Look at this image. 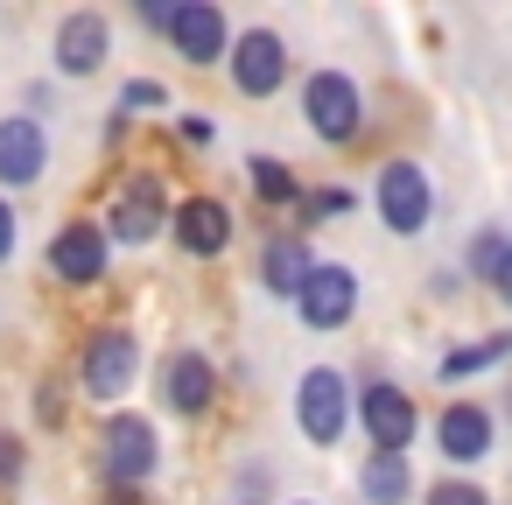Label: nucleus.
<instances>
[{
    "label": "nucleus",
    "mask_w": 512,
    "mask_h": 505,
    "mask_svg": "<svg viewBox=\"0 0 512 505\" xmlns=\"http://www.w3.org/2000/svg\"><path fill=\"white\" fill-rule=\"evenodd\" d=\"M491 295H498V302H505V309H512V260H505V267H498V281H491Z\"/></svg>",
    "instance_id": "c85d7f7f"
},
{
    "label": "nucleus",
    "mask_w": 512,
    "mask_h": 505,
    "mask_svg": "<svg viewBox=\"0 0 512 505\" xmlns=\"http://www.w3.org/2000/svg\"><path fill=\"white\" fill-rule=\"evenodd\" d=\"M421 505H491V491L484 484H470V477H442V484H428V498Z\"/></svg>",
    "instance_id": "b1692460"
},
{
    "label": "nucleus",
    "mask_w": 512,
    "mask_h": 505,
    "mask_svg": "<svg viewBox=\"0 0 512 505\" xmlns=\"http://www.w3.org/2000/svg\"><path fill=\"white\" fill-rule=\"evenodd\" d=\"M351 414H358V428L372 435V449H379V456H407V442H414V428H421V407H414V393H407V386H393V379H372V386H358Z\"/></svg>",
    "instance_id": "39448f33"
},
{
    "label": "nucleus",
    "mask_w": 512,
    "mask_h": 505,
    "mask_svg": "<svg viewBox=\"0 0 512 505\" xmlns=\"http://www.w3.org/2000/svg\"><path fill=\"white\" fill-rule=\"evenodd\" d=\"M435 449H442L449 463H484V456H491V414H484L477 400H449V407L435 414Z\"/></svg>",
    "instance_id": "dca6fc26"
},
{
    "label": "nucleus",
    "mask_w": 512,
    "mask_h": 505,
    "mask_svg": "<svg viewBox=\"0 0 512 505\" xmlns=\"http://www.w3.org/2000/svg\"><path fill=\"white\" fill-rule=\"evenodd\" d=\"M43 169H50L43 127H36L29 113H8V120H0V183H8V190H29V183H43Z\"/></svg>",
    "instance_id": "2eb2a0df"
},
{
    "label": "nucleus",
    "mask_w": 512,
    "mask_h": 505,
    "mask_svg": "<svg viewBox=\"0 0 512 505\" xmlns=\"http://www.w3.org/2000/svg\"><path fill=\"white\" fill-rule=\"evenodd\" d=\"M358 197L351 190H302V204H295V225H323V218H344Z\"/></svg>",
    "instance_id": "4be33fe9"
},
{
    "label": "nucleus",
    "mask_w": 512,
    "mask_h": 505,
    "mask_svg": "<svg viewBox=\"0 0 512 505\" xmlns=\"http://www.w3.org/2000/svg\"><path fill=\"white\" fill-rule=\"evenodd\" d=\"M302 120H309V134L330 141V148L358 141V134H365V92H358V78H351V71H309V78H302Z\"/></svg>",
    "instance_id": "f257e3e1"
},
{
    "label": "nucleus",
    "mask_w": 512,
    "mask_h": 505,
    "mask_svg": "<svg viewBox=\"0 0 512 505\" xmlns=\"http://www.w3.org/2000/svg\"><path fill=\"white\" fill-rule=\"evenodd\" d=\"M169 43H176V57L183 64H225V50H232V22H225V8L218 0H176V15H169Z\"/></svg>",
    "instance_id": "9b49d317"
},
{
    "label": "nucleus",
    "mask_w": 512,
    "mask_h": 505,
    "mask_svg": "<svg viewBox=\"0 0 512 505\" xmlns=\"http://www.w3.org/2000/svg\"><path fill=\"white\" fill-rule=\"evenodd\" d=\"M505 260H512V239L484 225V232L470 239V253H463V274H470V281H498V267H505Z\"/></svg>",
    "instance_id": "412c9836"
},
{
    "label": "nucleus",
    "mask_w": 512,
    "mask_h": 505,
    "mask_svg": "<svg viewBox=\"0 0 512 505\" xmlns=\"http://www.w3.org/2000/svg\"><path fill=\"white\" fill-rule=\"evenodd\" d=\"M295 428L316 449H337L344 442V428H351V379L337 365H309L295 379Z\"/></svg>",
    "instance_id": "7ed1b4c3"
},
{
    "label": "nucleus",
    "mask_w": 512,
    "mask_h": 505,
    "mask_svg": "<svg viewBox=\"0 0 512 505\" xmlns=\"http://www.w3.org/2000/svg\"><path fill=\"white\" fill-rule=\"evenodd\" d=\"M169 15H176V0H141V22H148V29L169 36Z\"/></svg>",
    "instance_id": "bb28decb"
},
{
    "label": "nucleus",
    "mask_w": 512,
    "mask_h": 505,
    "mask_svg": "<svg viewBox=\"0 0 512 505\" xmlns=\"http://www.w3.org/2000/svg\"><path fill=\"white\" fill-rule=\"evenodd\" d=\"M106 484H127V491H141L148 477H155V463H162V442H155V421L148 414H113L106 421Z\"/></svg>",
    "instance_id": "6e6552de"
},
{
    "label": "nucleus",
    "mask_w": 512,
    "mask_h": 505,
    "mask_svg": "<svg viewBox=\"0 0 512 505\" xmlns=\"http://www.w3.org/2000/svg\"><path fill=\"white\" fill-rule=\"evenodd\" d=\"M106 57H113V22L99 8H78L57 22V71L64 78H92Z\"/></svg>",
    "instance_id": "4468645a"
},
{
    "label": "nucleus",
    "mask_w": 512,
    "mask_h": 505,
    "mask_svg": "<svg viewBox=\"0 0 512 505\" xmlns=\"http://www.w3.org/2000/svg\"><path fill=\"white\" fill-rule=\"evenodd\" d=\"M246 176H253V197H260L267 211H295V204H302V176H295L281 155H253Z\"/></svg>",
    "instance_id": "aec40b11"
},
{
    "label": "nucleus",
    "mask_w": 512,
    "mask_h": 505,
    "mask_svg": "<svg viewBox=\"0 0 512 505\" xmlns=\"http://www.w3.org/2000/svg\"><path fill=\"white\" fill-rule=\"evenodd\" d=\"M225 71H232L239 99H274L288 85V43L274 29H239V43L225 50Z\"/></svg>",
    "instance_id": "1a4fd4ad"
},
{
    "label": "nucleus",
    "mask_w": 512,
    "mask_h": 505,
    "mask_svg": "<svg viewBox=\"0 0 512 505\" xmlns=\"http://www.w3.org/2000/svg\"><path fill=\"white\" fill-rule=\"evenodd\" d=\"M512 358V330H498V337H477V344H456V351H442V386H456V379H477V372H491V365H505Z\"/></svg>",
    "instance_id": "6ab92c4d"
},
{
    "label": "nucleus",
    "mask_w": 512,
    "mask_h": 505,
    "mask_svg": "<svg viewBox=\"0 0 512 505\" xmlns=\"http://www.w3.org/2000/svg\"><path fill=\"white\" fill-rule=\"evenodd\" d=\"M169 232H176V246H183L190 260H218V253L239 239V218H232V204H218V197H183V204H169Z\"/></svg>",
    "instance_id": "f8f14e48"
},
{
    "label": "nucleus",
    "mask_w": 512,
    "mask_h": 505,
    "mask_svg": "<svg viewBox=\"0 0 512 505\" xmlns=\"http://www.w3.org/2000/svg\"><path fill=\"white\" fill-rule=\"evenodd\" d=\"M106 505H148L141 491H127V484H106Z\"/></svg>",
    "instance_id": "cd10ccee"
},
{
    "label": "nucleus",
    "mask_w": 512,
    "mask_h": 505,
    "mask_svg": "<svg viewBox=\"0 0 512 505\" xmlns=\"http://www.w3.org/2000/svg\"><path fill=\"white\" fill-rule=\"evenodd\" d=\"M162 99H169V92H162L155 78H134V85H120V120H127V113H148V106H162Z\"/></svg>",
    "instance_id": "393cba45"
},
{
    "label": "nucleus",
    "mask_w": 512,
    "mask_h": 505,
    "mask_svg": "<svg viewBox=\"0 0 512 505\" xmlns=\"http://www.w3.org/2000/svg\"><path fill=\"white\" fill-rule=\"evenodd\" d=\"M295 505H316V498H295Z\"/></svg>",
    "instance_id": "c756f323"
},
{
    "label": "nucleus",
    "mask_w": 512,
    "mask_h": 505,
    "mask_svg": "<svg viewBox=\"0 0 512 505\" xmlns=\"http://www.w3.org/2000/svg\"><path fill=\"white\" fill-rule=\"evenodd\" d=\"M106 267H113V239H106L99 218H71V225H57V239H50V274H57L64 288H99Z\"/></svg>",
    "instance_id": "0eeeda50"
},
{
    "label": "nucleus",
    "mask_w": 512,
    "mask_h": 505,
    "mask_svg": "<svg viewBox=\"0 0 512 505\" xmlns=\"http://www.w3.org/2000/svg\"><path fill=\"white\" fill-rule=\"evenodd\" d=\"M372 204H379V225H386L393 239H421V232H428V218H435L428 169H421V162H407V155H393V162L379 169V190H372Z\"/></svg>",
    "instance_id": "20e7f679"
},
{
    "label": "nucleus",
    "mask_w": 512,
    "mask_h": 505,
    "mask_svg": "<svg viewBox=\"0 0 512 505\" xmlns=\"http://www.w3.org/2000/svg\"><path fill=\"white\" fill-rule=\"evenodd\" d=\"M295 316H302L309 330H344V323L358 316V274H351L344 260H316L309 281L295 288Z\"/></svg>",
    "instance_id": "9d476101"
},
{
    "label": "nucleus",
    "mask_w": 512,
    "mask_h": 505,
    "mask_svg": "<svg viewBox=\"0 0 512 505\" xmlns=\"http://www.w3.org/2000/svg\"><path fill=\"white\" fill-rule=\"evenodd\" d=\"M99 225H106L113 246H148L155 232H169V190L141 169V176H127V183L113 190V211H106Z\"/></svg>",
    "instance_id": "423d86ee"
},
{
    "label": "nucleus",
    "mask_w": 512,
    "mask_h": 505,
    "mask_svg": "<svg viewBox=\"0 0 512 505\" xmlns=\"http://www.w3.org/2000/svg\"><path fill=\"white\" fill-rule=\"evenodd\" d=\"M15 246H22V218H15V204L0 197V267L15 260Z\"/></svg>",
    "instance_id": "a878e982"
},
{
    "label": "nucleus",
    "mask_w": 512,
    "mask_h": 505,
    "mask_svg": "<svg viewBox=\"0 0 512 505\" xmlns=\"http://www.w3.org/2000/svg\"><path fill=\"white\" fill-rule=\"evenodd\" d=\"M134 372H141V337H134V330L106 323V330L85 337V358H78V386H85V400L120 407V400L134 393Z\"/></svg>",
    "instance_id": "f03ea898"
},
{
    "label": "nucleus",
    "mask_w": 512,
    "mask_h": 505,
    "mask_svg": "<svg viewBox=\"0 0 512 505\" xmlns=\"http://www.w3.org/2000/svg\"><path fill=\"white\" fill-rule=\"evenodd\" d=\"M211 400H218V365L204 351H169L162 358V407L197 421V414H211Z\"/></svg>",
    "instance_id": "ddd939ff"
},
{
    "label": "nucleus",
    "mask_w": 512,
    "mask_h": 505,
    "mask_svg": "<svg viewBox=\"0 0 512 505\" xmlns=\"http://www.w3.org/2000/svg\"><path fill=\"white\" fill-rule=\"evenodd\" d=\"M309 267H316V253H309V239H302V232H281V239H267V246H260V288H267V295H281V302H295V288L309 281Z\"/></svg>",
    "instance_id": "f3484780"
},
{
    "label": "nucleus",
    "mask_w": 512,
    "mask_h": 505,
    "mask_svg": "<svg viewBox=\"0 0 512 505\" xmlns=\"http://www.w3.org/2000/svg\"><path fill=\"white\" fill-rule=\"evenodd\" d=\"M358 498H365V505H407V498H414V463L372 449V456L358 463Z\"/></svg>",
    "instance_id": "a211bd4d"
},
{
    "label": "nucleus",
    "mask_w": 512,
    "mask_h": 505,
    "mask_svg": "<svg viewBox=\"0 0 512 505\" xmlns=\"http://www.w3.org/2000/svg\"><path fill=\"white\" fill-rule=\"evenodd\" d=\"M22 477H29V449H22V435L0 428V498H15Z\"/></svg>",
    "instance_id": "5701e85b"
}]
</instances>
